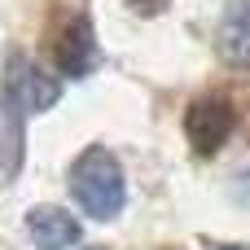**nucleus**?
Returning a JSON list of instances; mask_svg holds the SVG:
<instances>
[{
	"instance_id": "1",
	"label": "nucleus",
	"mask_w": 250,
	"mask_h": 250,
	"mask_svg": "<svg viewBox=\"0 0 250 250\" xmlns=\"http://www.w3.org/2000/svg\"><path fill=\"white\" fill-rule=\"evenodd\" d=\"M66 189H70L75 207H79L88 220H97V224L114 220V215L123 211V202H127L123 167H119V158H114L110 149H101V145H88V149L70 163Z\"/></svg>"
},
{
	"instance_id": "2",
	"label": "nucleus",
	"mask_w": 250,
	"mask_h": 250,
	"mask_svg": "<svg viewBox=\"0 0 250 250\" xmlns=\"http://www.w3.org/2000/svg\"><path fill=\"white\" fill-rule=\"evenodd\" d=\"M0 88L22 105V114H44V110H53V105L62 101V83H57L48 70H40L22 48H13V53L4 57Z\"/></svg>"
},
{
	"instance_id": "3",
	"label": "nucleus",
	"mask_w": 250,
	"mask_h": 250,
	"mask_svg": "<svg viewBox=\"0 0 250 250\" xmlns=\"http://www.w3.org/2000/svg\"><path fill=\"white\" fill-rule=\"evenodd\" d=\"M233 123H237V114H233V105L224 97H198L185 110V141H189V149L198 158H211V154H220L229 145Z\"/></svg>"
},
{
	"instance_id": "4",
	"label": "nucleus",
	"mask_w": 250,
	"mask_h": 250,
	"mask_svg": "<svg viewBox=\"0 0 250 250\" xmlns=\"http://www.w3.org/2000/svg\"><path fill=\"white\" fill-rule=\"evenodd\" d=\"M53 66L66 79H88L101 66V44H97V31H92V18L88 13L66 18V26L53 40Z\"/></svg>"
},
{
	"instance_id": "5",
	"label": "nucleus",
	"mask_w": 250,
	"mask_h": 250,
	"mask_svg": "<svg viewBox=\"0 0 250 250\" xmlns=\"http://www.w3.org/2000/svg\"><path fill=\"white\" fill-rule=\"evenodd\" d=\"M22 163H26V114L0 88V189L22 176Z\"/></svg>"
},
{
	"instance_id": "6",
	"label": "nucleus",
	"mask_w": 250,
	"mask_h": 250,
	"mask_svg": "<svg viewBox=\"0 0 250 250\" xmlns=\"http://www.w3.org/2000/svg\"><path fill=\"white\" fill-rule=\"evenodd\" d=\"M79 220L66 207H35L26 211V237L35 250H70L79 242Z\"/></svg>"
},
{
	"instance_id": "7",
	"label": "nucleus",
	"mask_w": 250,
	"mask_h": 250,
	"mask_svg": "<svg viewBox=\"0 0 250 250\" xmlns=\"http://www.w3.org/2000/svg\"><path fill=\"white\" fill-rule=\"evenodd\" d=\"M215 53L229 66H242V70L250 66V0H237L224 13V22L215 31Z\"/></svg>"
},
{
	"instance_id": "8",
	"label": "nucleus",
	"mask_w": 250,
	"mask_h": 250,
	"mask_svg": "<svg viewBox=\"0 0 250 250\" xmlns=\"http://www.w3.org/2000/svg\"><path fill=\"white\" fill-rule=\"evenodd\" d=\"M127 4H132L136 13H145V18H149V13H158V9H167L171 0H127Z\"/></svg>"
},
{
	"instance_id": "9",
	"label": "nucleus",
	"mask_w": 250,
	"mask_h": 250,
	"mask_svg": "<svg viewBox=\"0 0 250 250\" xmlns=\"http://www.w3.org/2000/svg\"><path fill=\"white\" fill-rule=\"evenodd\" d=\"M202 246H207V250H250V246H220V242H211V237H207Z\"/></svg>"
}]
</instances>
